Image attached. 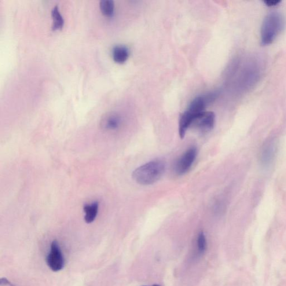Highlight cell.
I'll list each match as a JSON object with an SVG mask.
<instances>
[{"mask_svg": "<svg viewBox=\"0 0 286 286\" xmlns=\"http://www.w3.org/2000/svg\"><path fill=\"white\" fill-rule=\"evenodd\" d=\"M153 286H160L157 285H154Z\"/></svg>", "mask_w": 286, "mask_h": 286, "instance_id": "obj_15", "label": "cell"}, {"mask_svg": "<svg viewBox=\"0 0 286 286\" xmlns=\"http://www.w3.org/2000/svg\"><path fill=\"white\" fill-rule=\"evenodd\" d=\"M197 155V149L195 146L186 150L175 164V170L178 175H183L191 168Z\"/></svg>", "mask_w": 286, "mask_h": 286, "instance_id": "obj_4", "label": "cell"}, {"mask_svg": "<svg viewBox=\"0 0 286 286\" xmlns=\"http://www.w3.org/2000/svg\"><path fill=\"white\" fill-rule=\"evenodd\" d=\"M207 240L205 234L203 232H201L199 234L197 238V247L198 250L200 254H204L207 249Z\"/></svg>", "mask_w": 286, "mask_h": 286, "instance_id": "obj_12", "label": "cell"}, {"mask_svg": "<svg viewBox=\"0 0 286 286\" xmlns=\"http://www.w3.org/2000/svg\"><path fill=\"white\" fill-rule=\"evenodd\" d=\"M281 1L280 0H266L264 1L266 5L269 7H274L278 5Z\"/></svg>", "mask_w": 286, "mask_h": 286, "instance_id": "obj_13", "label": "cell"}, {"mask_svg": "<svg viewBox=\"0 0 286 286\" xmlns=\"http://www.w3.org/2000/svg\"><path fill=\"white\" fill-rule=\"evenodd\" d=\"M285 19L280 12H272L265 17L260 29V42L263 46L272 44L283 31Z\"/></svg>", "mask_w": 286, "mask_h": 286, "instance_id": "obj_1", "label": "cell"}, {"mask_svg": "<svg viewBox=\"0 0 286 286\" xmlns=\"http://www.w3.org/2000/svg\"><path fill=\"white\" fill-rule=\"evenodd\" d=\"M99 205L97 202L93 204H86L83 207L85 212V221L88 223L94 222L98 214Z\"/></svg>", "mask_w": 286, "mask_h": 286, "instance_id": "obj_9", "label": "cell"}, {"mask_svg": "<svg viewBox=\"0 0 286 286\" xmlns=\"http://www.w3.org/2000/svg\"><path fill=\"white\" fill-rule=\"evenodd\" d=\"M277 152L276 139H268L264 143L259 153V160L263 166H269L272 162Z\"/></svg>", "mask_w": 286, "mask_h": 286, "instance_id": "obj_5", "label": "cell"}, {"mask_svg": "<svg viewBox=\"0 0 286 286\" xmlns=\"http://www.w3.org/2000/svg\"><path fill=\"white\" fill-rule=\"evenodd\" d=\"M120 123V117L117 113L110 112L102 116L100 126L102 129L114 130L119 127Z\"/></svg>", "mask_w": 286, "mask_h": 286, "instance_id": "obj_7", "label": "cell"}, {"mask_svg": "<svg viewBox=\"0 0 286 286\" xmlns=\"http://www.w3.org/2000/svg\"><path fill=\"white\" fill-rule=\"evenodd\" d=\"M48 265L54 272L64 269V259L58 241L54 240L51 244L50 251L47 258Z\"/></svg>", "mask_w": 286, "mask_h": 286, "instance_id": "obj_3", "label": "cell"}, {"mask_svg": "<svg viewBox=\"0 0 286 286\" xmlns=\"http://www.w3.org/2000/svg\"><path fill=\"white\" fill-rule=\"evenodd\" d=\"M51 15H52L53 19L52 30L56 31L57 29H61L63 28L64 24V20L60 13L58 5L54 6L53 7Z\"/></svg>", "mask_w": 286, "mask_h": 286, "instance_id": "obj_10", "label": "cell"}, {"mask_svg": "<svg viewBox=\"0 0 286 286\" xmlns=\"http://www.w3.org/2000/svg\"><path fill=\"white\" fill-rule=\"evenodd\" d=\"M165 168L166 166L162 160H153L137 168L133 172L132 177L139 185H152L162 177Z\"/></svg>", "mask_w": 286, "mask_h": 286, "instance_id": "obj_2", "label": "cell"}, {"mask_svg": "<svg viewBox=\"0 0 286 286\" xmlns=\"http://www.w3.org/2000/svg\"><path fill=\"white\" fill-rule=\"evenodd\" d=\"M113 60L116 63L124 64L129 56V51L127 48L123 45L113 47L112 52Z\"/></svg>", "mask_w": 286, "mask_h": 286, "instance_id": "obj_8", "label": "cell"}, {"mask_svg": "<svg viewBox=\"0 0 286 286\" xmlns=\"http://www.w3.org/2000/svg\"><path fill=\"white\" fill-rule=\"evenodd\" d=\"M9 282L8 281H7L6 279H5V278H2L1 281V285H7L9 284Z\"/></svg>", "mask_w": 286, "mask_h": 286, "instance_id": "obj_14", "label": "cell"}, {"mask_svg": "<svg viewBox=\"0 0 286 286\" xmlns=\"http://www.w3.org/2000/svg\"><path fill=\"white\" fill-rule=\"evenodd\" d=\"M100 7L104 16H111L114 12L115 3L112 0H101Z\"/></svg>", "mask_w": 286, "mask_h": 286, "instance_id": "obj_11", "label": "cell"}, {"mask_svg": "<svg viewBox=\"0 0 286 286\" xmlns=\"http://www.w3.org/2000/svg\"><path fill=\"white\" fill-rule=\"evenodd\" d=\"M215 122V113L211 111H205L194 122L193 124H195V127L200 131L207 133L213 129Z\"/></svg>", "mask_w": 286, "mask_h": 286, "instance_id": "obj_6", "label": "cell"}]
</instances>
